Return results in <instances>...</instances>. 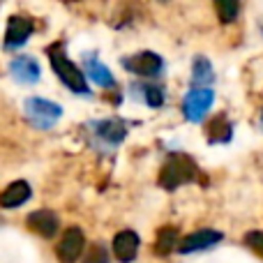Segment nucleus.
Returning <instances> with one entry per match:
<instances>
[{
	"label": "nucleus",
	"mask_w": 263,
	"mask_h": 263,
	"mask_svg": "<svg viewBox=\"0 0 263 263\" xmlns=\"http://www.w3.org/2000/svg\"><path fill=\"white\" fill-rule=\"evenodd\" d=\"M196 178V164L192 157L182 153H173L171 157L166 159V164L162 166V173H159V185L164 190H176V187L185 185V182L194 180Z\"/></svg>",
	"instance_id": "nucleus-1"
},
{
	"label": "nucleus",
	"mask_w": 263,
	"mask_h": 263,
	"mask_svg": "<svg viewBox=\"0 0 263 263\" xmlns=\"http://www.w3.org/2000/svg\"><path fill=\"white\" fill-rule=\"evenodd\" d=\"M51 65H53L58 79L74 92H81V95H88V83L83 72L72 63V60L65 58L63 51H51Z\"/></svg>",
	"instance_id": "nucleus-2"
},
{
	"label": "nucleus",
	"mask_w": 263,
	"mask_h": 263,
	"mask_svg": "<svg viewBox=\"0 0 263 263\" xmlns=\"http://www.w3.org/2000/svg\"><path fill=\"white\" fill-rule=\"evenodd\" d=\"M26 114L37 127L49 129V127H53V123L60 118L63 109H60L58 104H53V102H49V100L30 97V100L26 102Z\"/></svg>",
	"instance_id": "nucleus-3"
},
{
	"label": "nucleus",
	"mask_w": 263,
	"mask_h": 263,
	"mask_svg": "<svg viewBox=\"0 0 263 263\" xmlns=\"http://www.w3.org/2000/svg\"><path fill=\"white\" fill-rule=\"evenodd\" d=\"M123 67L139 74V77H155V74L162 72L164 63L153 51H141V53H134V55H129V58H125Z\"/></svg>",
	"instance_id": "nucleus-4"
},
{
	"label": "nucleus",
	"mask_w": 263,
	"mask_h": 263,
	"mask_svg": "<svg viewBox=\"0 0 263 263\" xmlns=\"http://www.w3.org/2000/svg\"><path fill=\"white\" fill-rule=\"evenodd\" d=\"M213 100H215V95L210 88H194V90H190L185 97V106H182L185 116L190 120H194V123H199L205 116V111L213 106Z\"/></svg>",
	"instance_id": "nucleus-5"
},
{
	"label": "nucleus",
	"mask_w": 263,
	"mask_h": 263,
	"mask_svg": "<svg viewBox=\"0 0 263 263\" xmlns=\"http://www.w3.org/2000/svg\"><path fill=\"white\" fill-rule=\"evenodd\" d=\"M83 245H86V238H83L81 229H67L58 242V250H55L58 252V259L63 263H74L81 256Z\"/></svg>",
	"instance_id": "nucleus-6"
},
{
	"label": "nucleus",
	"mask_w": 263,
	"mask_h": 263,
	"mask_svg": "<svg viewBox=\"0 0 263 263\" xmlns=\"http://www.w3.org/2000/svg\"><path fill=\"white\" fill-rule=\"evenodd\" d=\"M222 240V233L219 231H213V229H203V231H196V233H190L187 238H182L178 250L182 254L187 252H199V250H205V247H213Z\"/></svg>",
	"instance_id": "nucleus-7"
},
{
	"label": "nucleus",
	"mask_w": 263,
	"mask_h": 263,
	"mask_svg": "<svg viewBox=\"0 0 263 263\" xmlns=\"http://www.w3.org/2000/svg\"><path fill=\"white\" fill-rule=\"evenodd\" d=\"M28 227L44 238H53L58 231V215L53 210H35L28 215Z\"/></svg>",
	"instance_id": "nucleus-8"
},
{
	"label": "nucleus",
	"mask_w": 263,
	"mask_h": 263,
	"mask_svg": "<svg viewBox=\"0 0 263 263\" xmlns=\"http://www.w3.org/2000/svg\"><path fill=\"white\" fill-rule=\"evenodd\" d=\"M32 21L28 16H12L7 23V35H5V44L7 46H21L23 42L30 37Z\"/></svg>",
	"instance_id": "nucleus-9"
},
{
	"label": "nucleus",
	"mask_w": 263,
	"mask_h": 263,
	"mask_svg": "<svg viewBox=\"0 0 263 263\" xmlns=\"http://www.w3.org/2000/svg\"><path fill=\"white\" fill-rule=\"evenodd\" d=\"M136 250H139V236L134 231H120L114 238V254L118 261H123V263L134 261Z\"/></svg>",
	"instance_id": "nucleus-10"
},
{
	"label": "nucleus",
	"mask_w": 263,
	"mask_h": 263,
	"mask_svg": "<svg viewBox=\"0 0 263 263\" xmlns=\"http://www.w3.org/2000/svg\"><path fill=\"white\" fill-rule=\"evenodd\" d=\"M9 69H12L14 77L23 83H35L37 79H40V65H37V60L30 58V55H18V58H14Z\"/></svg>",
	"instance_id": "nucleus-11"
},
{
	"label": "nucleus",
	"mask_w": 263,
	"mask_h": 263,
	"mask_svg": "<svg viewBox=\"0 0 263 263\" xmlns=\"http://www.w3.org/2000/svg\"><path fill=\"white\" fill-rule=\"evenodd\" d=\"M28 199H30V185L26 180H16L5 192H0V208H16Z\"/></svg>",
	"instance_id": "nucleus-12"
},
{
	"label": "nucleus",
	"mask_w": 263,
	"mask_h": 263,
	"mask_svg": "<svg viewBox=\"0 0 263 263\" xmlns=\"http://www.w3.org/2000/svg\"><path fill=\"white\" fill-rule=\"evenodd\" d=\"M205 136H208L210 143H224V141L231 139V123L224 114H217L215 118L208 120L205 125Z\"/></svg>",
	"instance_id": "nucleus-13"
},
{
	"label": "nucleus",
	"mask_w": 263,
	"mask_h": 263,
	"mask_svg": "<svg viewBox=\"0 0 263 263\" xmlns=\"http://www.w3.org/2000/svg\"><path fill=\"white\" fill-rule=\"evenodd\" d=\"M86 72L90 74V79L97 83V86H104V88L114 86V74H111L109 67H104L100 60L88 58V60H86Z\"/></svg>",
	"instance_id": "nucleus-14"
},
{
	"label": "nucleus",
	"mask_w": 263,
	"mask_h": 263,
	"mask_svg": "<svg viewBox=\"0 0 263 263\" xmlns=\"http://www.w3.org/2000/svg\"><path fill=\"white\" fill-rule=\"evenodd\" d=\"M176 240H178V231L173 227H164L162 231L157 233V242H155V252L157 254H168V252L176 247Z\"/></svg>",
	"instance_id": "nucleus-15"
},
{
	"label": "nucleus",
	"mask_w": 263,
	"mask_h": 263,
	"mask_svg": "<svg viewBox=\"0 0 263 263\" xmlns=\"http://www.w3.org/2000/svg\"><path fill=\"white\" fill-rule=\"evenodd\" d=\"M100 134L104 136L109 143H118V141L125 136V127L120 123H116V120H109V123L100 125Z\"/></svg>",
	"instance_id": "nucleus-16"
},
{
	"label": "nucleus",
	"mask_w": 263,
	"mask_h": 263,
	"mask_svg": "<svg viewBox=\"0 0 263 263\" xmlns=\"http://www.w3.org/2000/svg\"><path fill=\"white\" fill-rule=\"evenodd\" d=\"M194 83H210L213 81V67L205 58H196L194 60V77H192Z\"/></svg>",
	"instance_id": "nucleus-17"
},
{
	"label": "nucleus",
	"mask_w": 263,
	"mask_h": 263,
	"mask_svg": "<svg viewBox=\"0 0 263 263\" xmlns=\"http://www.w3.org/2000/svg\"><path fill=\"white\" fill-rule=\"evenodd\" d=\"M215 7H217L219 18H222V21H233L236 14H238V9H240V5L238 3H227V0H224V3H217Z\"/></svg>",
	"instance_id": "nucleus-18"
},
{
	"label": "nucleus",
	"mask_w": 263,
	"mask_h": 263,
	"mask_svg": "<svg viewBox=\"0 0 263 263\" xmlns=\"http://www.w3.org/2000/svg\"><path fill=\"white\" fill-rule=\"evenodd\" d=\"M83 263H109V254H106V250L102 245H92L90 250L86 252Z\"/></svg>",
	"instance_id": "nucleus-19"
},
{
	"label": "nucleus",
	"mask_w": 263,
	"mask_h": 263,
	"mask_svg": "<svg viewBox=\"0 0 263 263\" xmlns=\"http://www.w3.org/2000/svg\"><path fill=\"white\" fill-rule=\"evenodd\" d=\"M245 242L252 247L254 252H259V254L263 256V231H250L245 236Z\"/></svg>",
	"instance_id": "nucleus-20"
},
{
	"label": "nucleus",
	"mask_w": 263,
	"mask_h": 263,
	"mask_svg": "<svg viewBox=\"0 0 263 263\" xmlns=\"http://www.w3.org/2000/svg\"><path fill=\"white\" fill-rule=\"evenodd\" d=\"M145 102H148L150 106H162V102H164V97H162V90L159 88H145Z\"/></svg>",
	"instance_id": "nucleus-21"
}]
</instances>
